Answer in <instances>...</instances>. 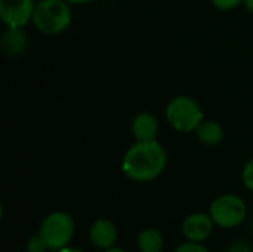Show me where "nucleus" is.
<instances>
[{"label": "nucleus", "instance_id": "nucleus-1", "mask_svg": "<svg viewBox=\"0 0 253 252\" xmlns=\"http://www.w3.org/2000/svg\"><path fill=\"white\" fill-rule=\"evenodd\" d=\"M168 165V153L157 141H136L132 144L123 159V174L135 183H150L159 178Z\"/></svg>", "mask_w": 253, "mask_h": 252}, {"label": "nucleus", "instance_id": "nucleus-2", "mask_svg": "<svg viewBox=\"0 0 253 252\" xmlns=\"http://www.w3.org/2000/svg\"><path fill=\"white\" fill-rule=\"evenodd\" d=\"M70 6L71 4L65 0H37L31 22L43 34H61L73 21Z\"/></svg>", "mask_w": 253, "mask_h": 252}, {"label": "nucleus", "instance_id": "nucleus-3", "mask_svg": "<svg viewBox=\"0 0 253 252\" xmlns=\"http://www.w3.org/2000/svg\"><path fill=\"white\" fill-rule=\"evenodd\" d=\"M165 116L170 128L178 132H193L205 120L202 105L187 95L172 98L166 105Z\"/></svg>", "mask_w": 253, "mask_h": 252}, {"label": "nucleus", "instance_id": "nucleus-4", "mask_svg": "<svg viewBox=\"0 0 253 252\" xmlns=\"http://www.w3.org/2000/svg\"><path fill=\"white\" fill-rule=\"evenodd\" d=\"M76 223L68 212L55 211L43 218L39 227V235L46 242L50 251H59L70 245L74 238Z\"/></svg>", "mask_w": 253, "mask_h": 252}, {"label": "nucleus", "instance_id": "nucleus-5", "mask_svg": "<svg viewBox=\"0 0 253 252\" xmlns=\"http://www.w3.org/2000/svg\"><path fill=\"white\" fill-rule=\"evenodd\" d=\"M209 215L215 226L222 229H236L246 220L248 206L237 195H222L211 203Z\"/></svg>", "mask_w": 253, "mask_h": 252}, {"label": "nucleus", "instance_id": "nucleus-6", "mask_svg": "<svg viewBox=\"0 0 253 252\" xmlns=\"http://www.w3.org/2000/svg\"><path fill=\"white\" fill-rule=\"evenodd\" d=\"M36 0H0V19L7 28H24L33 21Z\"/></svg>", "mask_w": 253, "mask_h": 252}, {"label": "nucleus", "instance_id": "nucleus-7", "mask_svg": "<svg viewBox=\"0 0 253 252\" xmlns=\"http://www.w3.org/2000/svg\"><path fill=\"white\" fill-rule=\"evenodd\" d=\"M213 229H215V223L212 217L203 212L190 214L182 223V235L190 242L203 244L212 236Z\"/></svg>", "mask_w": 253, "mask_h": 252}, {"label": "nucleus", "instance_id": "nucleus-8", "mask_svg": "<svg viewBox=\"0 0 253 252\" xmlns=\"http://www.w3.org/2000/svg\"><path fill=\"white\" fill-rule=\"evenodd\" d=\"M89 239L98 250H108L116 247L119 241V230L116 224L107 218H99L92 223L89 229Z\"/></svg>", "mask_w": 253, "mask_h": 252}, {"label": "nucleus", "instance_id": "nucleus-9", "mask_svg": "<svg viewBox=\"0 0 253 252\" xmlns=\"http://www.w3.org/2000/svg\"><path fill=\"white\" fill-rule=\"evenodd\" d=\"M130 131L136 141H153L159 134V122L151 113L141 111L132 119Z\"/></svg>", "mask_w": 253, "mask_h": 252}, {"label": "nucleus", "instance_id": "nucleus-10", "mask_svg": "<svg viewBox=\"0 0 253 252\" xmlns=\"http://www.w3.org/2000/svg\"><path fill=\"white\" fill-rule=\"evenodd\" d=\"M0 46L7 58H16L27 49V34L22 28H7L1 36Z\"/></svg>", "mask_w": 253, "mask_h": 252}, {"label": "nucleus", "instance_id": "nucleus-11", "mask_svg": "<svg viewBox=\"0 0 253 252\" xmlns=\"http://www.w3.org/2000/svg\"><path fill=\"white\" fill-rule=\"evenodd\" d=\"M194 132L197 135V140L208 147L219 146L225 137L224 128L215 120H203Z\"/></svg>", "mask_w": 253, "mask_h": 252}, {"label": "nucleus", "instance_id": "nucleus-12", "mask_svg": "<svg viewBox=\"0 0 253 252\" xmlns=\"http://www.w3.org/2000/svg\"><path fill=\"white\" fill-rule=\"evenodd\" d=\"M139 252H162L165 248L163 235L157 229H144L136 238Z\"/></svg>", "mask_w": 253, "mask_h": 252}, {"label": "nucleus", "instance_id": "nucleus-13", "mask_svg": "<svg viewBox=\"0 0 253 252\" xmlns=\"http://www.w3.org/2000/svg\"><path fill=\"white\" fill-rule=\"evenodd\" d=\"M49 250L46 242L43 241V238L37 233V235H33L28 242H27V252H46Z\"/></svg>", "mask_w": 253, "mask_h": 252}, {"label": "nucleus", "instance_id": "nucleus-14", "mask_svg": "<svg viewBox=\"0 0 253 252\" xmlns=\"http://www.w3.org/2000/svg\"><path fill=\"white\" fill-rule=\"evenodd\" d=\"M242 181L245 184V187L253 193V157L251 160L246 162V165L243 166L242 171Z\"/></svg>", "mask_w": 253, "mask_h": 252}, {"label": "nucleus", "instance_id": "nucleus-15", "mask_svg": "<svg viewBox=\"0 0 253 252\" xmlns=\"http://www.w3.org/2000/svg\"><path fill=\"white\" fill-rule=\"evenodd\" d=\"M175 252H209V250L205 247V245H202L200 242H190V241H187L185 244H181Z\"/></svg>", "mask_w": 253, "mask_h": 252}, {"label": "nucleus", "instance_id": "nucleus-16", "mask_svg": "<svg viewBox=\"0 0 253 252\" xmlns=\"http://www.w3.org/2000/svg\"><path fill=\"white\" fill-rule=\"evenodd\" d=\"M211 3L219 10H231L239 4H243V0H211Z\"/></svg>", "mask_w": 253, "mask_h": 252}, {"label": "nucleus", "instance_id": "nucleus-17", "mask_svg": "<svg viewBox=\"0 0 253 252\" xmlns=\"http://www.w3.org/2000/svg\"><path fill=\"white\" fill-rule=\"evenodd\" d=\"M228 252H252V248L246 242H234L230 245Z\"/></svg>", "mask_w": 253, "mask_h": 252}, {"label": "nucleus", "instance_id": "nucleus-18", "mask_svg": "<svg viewBox=\"0 0 253 252\" xmlns=\"http://www.w3.org/2000/svg\"><path fill=\"white\" fill-rule=\"evenodd\" d=\"M67 3L70 4H86V3H90V1H95V0H65Z\"/></svg>", "mask_w": 253, "mask_h": 252}, {"label": "nucleus", "instance_id": "nucleus-19", "mask_svg": "<svg viewBox=\"0 0 253 252\" xmlns=\"http://www.w3.org/2000/svg\"><path fill=\"white\" fill-rule=\"evenodd\" d=\"M55 252H84L83 250H79V248H73V247H65V248H62V250H59V251H55Z\"/></svg>", "mask_w": 253, "mask_h": 252}, {"label": "nucleus", "instance_id": "nucleus-20", "mask_svg": "<svg viewBox=\"0 0 253 252\" xmlns=\"http://www.w3.org/2000/svg\"><path fill=\"white\" fill-rule=\"evenodd\" d=\"M243 4L251 13H253V0H243Z\"/></svg>", "mask_w": 253, "mask_h": 252}, {"label": "nucleus", "instance_id": "nucleus-21", "mask_svg": "<svg viewBox=\"0 0 253 252\" xmlns=\"http://www.w3.org/2000/svg\"><path fill=\"white\" fill-rule=\"evenodd\" d=\"M102 252H126L125 250L119 248V247H113V248H108V250H104Z\"/></svg>", "mask_w": 253, "mask_h": 252}, {"label": "nucleus", "instance_id": "nucleus-22", "mask_svg": "<svg viewBox=\"0 0 253 252\" xmlns=\"http://www.w3.org/2000/svg\"><path fill=\"white\" fill-rule=\"evenodd\" d=\"M252 212H253V208H252Z\"/></svg>", "mask_w": 253, "mask_h": 252}]
</instances>
